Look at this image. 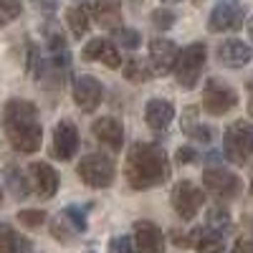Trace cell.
<instances>
[{
	"label": "cell",
	"mask_w": 253,
	"mask_h": 253,
	"mask_svg": "<svg viewBox=\"0 0 253 253\" xmlns=\"http://www.w3.org/2000/svg\"><path fill=\"white\" fill-rule=\"evenodd\" d=\"M3 129L13 150L20 155H33L43 142V126L38 122V109L28 99H10L3 107Z\"/></svg>",
	"instance_id": "6da1fadb"
},
{
	"label": "cell",
	"mask_w": 253,
	"mask_h": 253,
	"mask_svg": "<svg viewBox=\"0 0 253 253\" xmlns=\"http://www.w3.org/2000/svg\"><path fill=\"white\" fill-rule=\"evenodd\" d=\"M124 175L134 190H150L165 185L167 177H170L167 152L155 142H134L129 152H126Z\"/></svg>",
	"instance_id": "7a4b0ae2"
},
{
	"label": "cell",
	"mask_w": 253,
	"mask_h": 253,
	"mask_svg": "<svg viewBox=\"0 0 253 253\" xmlns=\"http://www.w3.org/2000/svg\"><path fill=\"white\" fill-rule=\"evenodd\" d=\"M205 61H208V46L203 43V41L190 43L182 51H177L172 71H175V81H177L180 89L190 91V89L198 86V81L203 76V69H205Z\"/></svg>",
	"instance_id": "3957f363"
},
{
	"label": "cell",
	"mask_w": 253,
	"mask_h": 253,
	"mask_svg": "<svg viewBox=\"0 0 253 253\" xmlns=\"http://www.w3.org/2000/svg\"><path fill=\"white\" fill-rule=\"evenodd\" d=\"M223 152L225 160L233 165H248L253 157V124L251 122H233L223 134Z\"/></svg>",
	"instance_id": "277c9868"
},
{
	"label": "cell",
	"mask_w": 253,
	"mask_h": 253,
	"mask_svg": "<svg viewBox=\"0 0 253 253\" xmlns=\"http://www.w3.org/2000/svg\"><path fill=\"white\" fill-rule=\"evenodd\" d=\"M76 175L81 177V182L86 187H94V190H104L109 187L117 177V167L112 162V157L101 155V152H94V155H86L81 157L79 165H76Z\"/></svg>",
	"instance_id": "5b68a950"
},
{
	"label": "cell",
	"mask_w": 253,
	"mask_h": 253,
	"mask_svg": "<svg viewBox=\"0 0 253 253\" xmlns=\"http://www.w3.org/2000/svg\"><path fill=\"white\" fill-rule=\"evenodd\" d=\"M238 107V91L220 79H208L203 86V109L213 117H223Z\"/></svg>",
	"instance_id": "8992f818"
},
{
	"label": "cell",
	"mask_w": 253,
	"mask_h": 253,
	"mask_svg": "<svg viewBox=\"0 0 253 253\" xmlns=\"http://www.w3.org/2000/svg\"><path fill=\"white\" fill-rule=\"evenodd\" d=\"M203 190L193 182V180H180L175 182L172 187V195H170V203H172V210L177 213L180 220L190 223L203 208Z\"/></svg>",
	"instance_id": "52a82bcc"
},
{
	"label": "cell",
	"mask_w": 253,
	"mask_h": 253,
	"mask_svg": "<svg viewBox=\"0 0 253 253\" xmlns=\"http://www.w3.org/2000/svg\"><path fill=\"white\" fill-rule=\"evenodd\" d=\"M203 187L215 200H233L241 193L243 182H241L238 175H233L230 170H225V167H208L203 172Z\"/></svg>",
	"instance_id": "ba28073f"
},
{
	"label": "cell",
	"mask_w": 253,
	"mask_h": 253,
	"mask_svg": "<svg viewBox=\"0 0 253 253\" xmlns=\"http://www.w3.org/2000/svg\"><path fill=\"white\" fill-rule=\"evenodd\" d=\"M241 26H243V8L238 0H220L208 15V31L210 33L238 31Z\"/></svg>",
	"instance_id": "9c48e42d"
},
{
	"label": "cell",
	"mask_w": 253,
	"mask_h": 253,
	"mask_svg": "<svg viewBox=\"0 0 253 253\" xmlns=\"http://www.w3.org/2000/svg\"><path fill=\"white\" fill-rule=\"evenodd\" d=\"M74 101L81 112H96L99 104H101V96H104V89H101V81L91 74H81L74 79Z\"/></svg>",
	"instance_id": "30bf717a"
},
{
	"label": "cell",
	"mask_w": 253,
	"mask_h": 253,
	"mask_svg": "<svg viewBox=\"0 0 253 253\" xmlns=\"http://www.w3.org/2000/svg\"><path fill=\"white\" fill-rule=\"evenodd\" d=\"M175 58H177V46L170 38L157 36L150 41V61H147V66H150L152 76H167L175 66Z\"/></svg>",
	"instance_id": "8fae6325"
},
{
	"label": "cell",
	"mask_w": 253,
	"mask_h": 253,
	"mask_svg": "<svg viewBox=\"0 0 253 253\" xmlns=\"http://www.w3.org/2000/svg\"><path fill=\"white\" fill-rule=\"evenodd\" d=\"M79 152V129L71 119H61L53 126V157L61 162L74 160Z\"/></svg>",
	"instance_id": "7c38bea8"
},
{
	"label": "cell",
	"mask_w": 253,
	"mask_h": 253,
	"mask_svg": "<svg viewBox=\"0 0 253 253\" xmlns=\"http://www.w3.org/2000/svg\"><path fill=\"white\" fill-rule=\"evenodd\" d=\"M28 175H31L28 182H31V187H33V193H36L41 200H51V198L58 193L61 180H58V172L53 170L48 162H33V165L28 167Z\"/></svg>",
	"instance_id": "4fadbf2b"
},
{
	"label": "cell",
	"mask_w": 253,
	"mask_h": 253,
	"mask_svg": "<svg viewBox=\"0 0 253 253\" xmlns=\"http://www.w3.org/2000/svg\"><path fill=\"white\" fill-rule=\"evenodd\" d=\"M134 251L137 253H165V236L152 220H137L134 223Z\"/></svg>",
	"instance_id": "5bb4252c"
},
{
	"label": "cell",
	"mask_w": 253,
	"mask_h": 253,
	"mask_svg": "<svg viewBox=\"0 0 253 253\" xmlns=\"http://www.w3.org/2000/svg\"><path fill=\"white\" fill-rule=\"evenodd\" d=\"M84 58L86 61H99L104 63L107 69H119L122 66V53H119V46L114 41H107V38H91L86 46H84Z\"/></svg>",
	"instance_id": "9a60e30c"
},
{
	"label": "cell",
	"mask_w": 253,
	"mask_h": 253,
	"mask_svg": "<svg viewBox=\"0 0 253 253\" xmlns=\"http://www.w3.org/2000/svg\"><path fill=\"white\" fill-rule=\"evenodd\" d=\"M91 134L96 137V142L107 144L109 150L119 152L124 144V126L117 117H99L91 122Z\"/></svg>",
	"instance_id": "2e32d148"
},
{
	"label": "cell",
	"mask_w": 253,
	"mask_h": 253,
	"mask_svg": "<svg viewBox=\"0 0 253 253\" xmlns=\"http://www.w3.org/2000/svg\"><path fill=\"white\" fill-rule=\"evenodd\" d=\"M218 61L228 69H243L253 61V48L238 38H228L218 46Z\"/></svg>",
	"instance_id": "e0dca14e"
},
{
	"label": "cell",
	"mask_w": 253,
	"mask_h": 253,
	"mask_svg": "<svg viewBox=\"0 0 253 253\" xmlns=\"http://www.w3.org/2000/svg\"><path fill=\"white\" fill-rule=\"evenodd\" d=\"M172 119H175V104H172L170 99L155 96V99L147 101V107H144V122H147V126H150V129L165 132L167 126L172 124Z\"/></svg>",
	"instance_id": "ac0fdd59"
},
{
	"label": "cell",
	"mask_w": 253,
	"mask_h": 253,
	"mask_svg": "<svg viewBox=\"0 0 253 253\" xmlns=\"http://www.w3.org/2000/svg\"><path fill=\"white\" fill-rule=\"evenodd\" d=\"M94 15L101 28L122 26V0H94Z\"/></svg>",
	"instance_id": "d6986e66"
},
{
	"label": "cell",
	"mask_w": 253,
	"mask_h": 253,
	"mask_svg": "<svg viewBox=\"0 0 253 253\" xmlns=\"http://www.w3.org/2000/svg\"><path fill=\"white\" fill-rule=\"evenodd\" d=\"M31 238L20 236L10 223H0V253H28Z\"/></svg>",
	"instance_id": "ffe728a7"
},
{
	"label": "cell",
	"mask_w": 253,
	"mask_h": 253,
	"mask_svg": "<svg viewBox=\"0 0 253 253\" xmlns=\"http://www.w3.org/2000/svg\"><path fill=\"white\" fill-rule=\"evenodd\" d=\"M190 236V246H195L200 253H220L223 251V236L215 233V230H210L208 225L193 230V233H187Z\"/></svg>",
	"instance_id": "44dd1931"
},
{
	"label": "cell",
	"mask_w": 253,
	"mask_h": 253,
	"mask_svg": "<svg viewBox=\"0 0 253 253\" xmlns=\"http://www.w3.org/2000/svg\"><path fill=\"white\" fill-rule=\"evenodd\" d=\"M66 23H69V28H71V33L76 36V38H81V36H86L89 33V28H91V10H89V5H74V8H69V13H66Z\"/></svg>",
	"instance_id": "7402d4cb"
},
{
	"label": "cell",
	"mask_w": 253,
	"mask_h": 253,
	"mask_svg": "<svg viewBox=\"0 0 253 253\" xmlns=\"http://www.w3.org/2000/svg\"><path fill=\"white\" fill-rule=\"evenodd\" d=\"M205 225L210 230H215V233L225 236V233H230V228H233V218H230V213L223 205H213L205 215Z\"/></svg>",
	"instance_id": "603a6c76"
},
{
	"label": "cell",
	"mask_w": 253,
	"mask_h": 253,
	"mask_svg": "<svg viewBox=\"0 0 253 253\" xmlns=\"http://www.w3.org/2000/svg\"><path fill=\"white\" fill-rule=\"evenodd\" d=\"M122 71H124L126 81H132V84H147V81L152 79V71H150V66H147V61H142V58H137V56L126 58L124 66H122Z\"/></svg>",
	"instance_id": "cb8c5ba5"
},
{
	"label": "cell",
	"mask_w": 253,
	"mask_h": 253,
	"mask_svg": "<svg viewBox=\"0 0 253 253\" xmlns=\"http://www.w3.org/2000/svg\"><path fill=\"white\" fill-rule=\"evenodd\" d=\"M5 185H8L10 195L15 200H23L31 193V182H28V177L23 172L18 170V167H8V170H5Z\"/></svg>",
	"instance_id": "d4e9b609"
},
{
	"label": "cell",
	"mask_w": 253,
	"mask_h": 253,
	"mask_svg": "<svg viewBox=\"0 0 253 253\" xmlns=\"http://www.w3.org/2000/svg\"><path fill=\"white\" fill-rule=\"evenodd\" d=\"M76 233H79V230L71 225V220L63 215V213L53 218V223H51V236H53L56 241H61V243H71V241L76 238Z\"/></svg>",
	"instance_id": "484cf974"
},
{
	"label": "cell",
	"mask_w": 253,
	"mask_h": 253,
	"mask_svg": "<svg viewBox=\"0 0 253 253\" xmlns=\"http://www.w3.org/2000/svg\"><path fill=\"white\" fill-rule=\"evenodd\" d=\"M112 31H114V43H117V46H122V48H129V51H134V48L142 43V36H139L134 28L117 26V28H112Z\"/></svg>",
	"instance_id": "4316f807"
},
{
	"label": "cell",
	"mask_w": 253,
	"mask_h": 253,
	"mask_svg": "<svg viewBox=\"0 0 253 253\" xmlns=\"http://www.w3.org/2000/svg\"><path fill=\"white\" fill-rule=\"evenodd\" d=\"M152 26H155L157 31H170V28L175 26V13L167 10V8L152 10Z\"/></svg>",
	"instance_id": "83f0119b"
},
{
	"label": "cell",
	"mask_w": 253,
	"mask_h": 253,
	"mask_svg": "<svg viewBox=\"0 0 253 253\" xmlns=\"http://www.w3.org/2000/svg\"><path fill=\"white\" fill-rule=\"evenodd\" d=\"M18 223L26 228H41L46 223V213L43 210H20L18 213Z\"/></svg>",
	"instance_id": "f1b7e54d"
},
{
	"label": "cell",
	"mask_w": 253,
	"mask_h": 253,
	"mask_svg": "<svg viewBox=\"0 0 253 253\" xmlns=\"http://www.w3.org/2000/svg\"><path fill=\"white\" fill-rule=\"evenodd\" d=\"M200 124V112H198V107H190V109H185L182 112V119H180V126H182V132L190 137L195 132V126Z\"/></svg>",
	"instance_id": "f546056e"
},
{
	"label": "cell",
	"mask_w": 253,
	"mask_h": 253,
	"mask_svg": "<svg viewBox=\"0 0 253 253\" xmlns=\"http://www.w3.org/2000/svg\"><path fill=\"white\" fill-rule=\"evenodd\" d=\"M63 215L71 220V225L79 230V233H84V230H86V210H81V208L71 205V208L63 210Z\"/></svg>",
	"instance_id": "4dcf8cb0"
},
{
	"label": "cell",
	"mask_w": 253,
	"mask_h": 253,
	"mask_svg": "<svg viewBox=\"0 0 253 253\" xmlns=\"http://www.w3.org/2000/svg\"><path fill=\"white\" fill-rule=\"evenodd\" d=\"M20 13H23L20 0H0V18L3 20H15Z\"/></svg>",
	"instance_id": "1f68e13d"
},
{
	"label": "cell",
	"mask_w": 253,
	"mask_h": 253,
	"mask_svg": "<svg viewBox=\"0 0 253 253\" xmlns=\"http://www.w3.org/2000/svg\"><path fill=\"white\" fill-rule=\"evenodd\" d=\"M109 253H134V241L129 236H114L109 241Z\"/></svg>",
	"instance_id": "d6a6232c"
},
{
	"label": "cell",
	"mask_w": 253,
	"mask_h": 253,
	"mask_svg": "<svg viewBox=\"0 0 253 253\" xmlns=\"http://www.w3.org/2000/svg\"><path fill=\"white\" fill-rule=\"evenodd\" d=\"M175 160L180 165H195L198 162V152L193 150V147H180V150L175 152Z\"/></svg>",
	"instance_id": "836d02e7"
},
{
	"label": "cell",
	"mask_w": 253,
	"mask_h": 253,
	"mask_svg": "<svg viewBox=\"0 0 253 253\" xmlns=\"http://www.w3.org/2000/svg\"><path fill=\"white\" fill-rule=\"evenodd\" d=\"M190 137H193L195 142H203V144H208L210 139H213V132H210V129H208V126H203V122H200V124L195 126V132H193V134H190Z\"/></svg>",
	"instance_id": "e575fe53"
},
{
	"label": "cell",
	"mask_w": 253,
	"mask_h": 253,
	"mask_svg": "<svg viewBox=\"0 0 253 253\" xmlns=\"http://www.w3.org/2000/svg\"><path fill=\"white\" fill-rule=\"evenodd\" d=\"M230 253H253V241L251 238H238L233 243V251Z\"/></svg>",
	"instance_id": "d590c367"
},
{
	"label": "cell",
	"mask_w": 253,
	"mask_h": 253,
	"mask_svg": "<svg viewBox=\"0 0 253 253\" xmlns=\"http://www.w3.org/2000/svg\"><path fill=\"white\" fill-rule=\"evenodd\" d=\"M33 5L38 10H43V13H53L56 5H58V0H33Z\"/></svg>",
	"instance_id": "8d00e7d4"
},
{
	"label": "cell",
	"mask_w": 253,
	"mask_h": 253,
	"mask_svg": "<svg viewBox=\"0 0 253 253\" xmlns=\"http://www.w3.org/2000/svg\"><path fill=\"white\" fill-rule=\"evenodd\" d=\"M175 246L187 248V246H190V236H187V233H182V236H180V233H175Z\"/></svg>",
	"instance_id": "74e56055"
},
{
	"label": "cell",
	"mask_w": 253,
	"mask_h": 253,
	"mask_svg": "<svg viewBox=\"0 0 253 253\" xmlns=\"http://www.w3.org/2000/svg\"><path fill=\"white\" fill-rule=\"evenodd\" d=\"M248 112L253 117V84H251V89H248Z\"/></svg>",
	"instance_id": "f35d334b"
},
{
	"label": "cell",
	"mask_w": 253,
	"mask_h": 253,
	"mask_svg": "<svg viewBox=\"0 0 253 253\" xmlns=\"http://www.w3.org/2000/svg\"><path fill=\"white\" fill-rule=\"evenodd\" d=\"M248 36H251V41H253V18L248 20Z\"/></svg>",
	"instance_id": "ab89813d"
},
{
	"label": "cell",
	"mask_w": 253,
	"mask_h": 253,
	"mask_svg": "<svg viewBox=\"0 0 253 253\" xmlns=\"http://www.w3.org/2000/svg\"><path fill=\"white\" fill-rule=\"evenodd\" d=\"M248 187H251V195H253V167H251V180H248Z\"/></svg>",
	"instance_id": "60d3db41"
},
{
	"label": "cell",
	"mask_w": 253,
	"mask_h": 253,
	"mask_svg": "<svg viewBox=\"0 0 253 253\" xmlns=\"http://www.w3.org/2000/svg\"><path fill=\"white\" fill-rule=\"evenodd\" d=\"M162 3H170V5H175V3H182V0H162Z\"/></svg>",
	"instance_id": "b9f144b4"
},
{
	"label": "cell",
	"mask_w": 253,
	"mask_h": 253,
	"mask_svg": "<svg viewBox=\"0 0 253 253\" xmlns=\"http://www.w3.org/2000/svg\"><path fill=\"white\" fill-rule=\"evenodd\" d=\"M200 3H203V0H195V5H200Z\"/></svg>",
	"instance_id": "7bdbcfd3"
},
{
	"label": "cell",
	"mask_w": 253,
	"mask_h": 253,
	"mask_svg": "<svg viewBox=\"0 0 253 253\" xmlns=\"http://www.w3.org/2000/svg\"><path fill=\"white\" fill-rule=\"evenodd\" d=\"M3 23H5V20H3V18H0V26H3Z\"/></svg>",
	"instance_id": "ee69618b"
},
{
	"label": "cell",
	"mask_w": 253,
	"mask_h": 253,
	"mask_svg": "<svg viewBox=\"0 0 253 253\" xmlns=\"http://www.w3.org/2000/svg\"><path fill=\"white\" fill-rule=\"evenodd\" d=\"M0 203H3V193H0Z\"/></svg>",
	"instance_id": "f6af8a7d"
}]
</instances>
